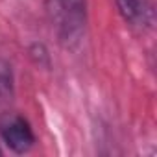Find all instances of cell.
Here are the masks:
<instances>
[{"instance_id": "3", "label": "cell", "mask_w": 157, "mask_h": 157, "mask_svg": "<svg viewBox=\"0 0 157 157\" xmlns=\"http://www.w3.org/2000/svg\"><path fill=\"white\" fill-rule=\"evenodd\" d=\"M120 17L135 28H151L155 22L153 0H115Z\"/></svg>"}, {"instance_id": "5", "label": "cell", "mask_w": 157, "mask_h": 157, "mask_svg": "<svg viewBox=\"0 0 157 157\" xmlns=\"http://www.w3.org/2000/svg\"><path fill=\"white\" fill-rule=\"evenodd\" d=\"M28 52H30V57L35 65L44 67V68L50 67V54H48V48L43 43H33Z\"/></svg>"}, {"instance_id": "6", "label": "cell", "mask_w": 157, "mask_h": 157, "mask_svg": "<svg viewBox=\"0 0 157 157\" xmlns=\"http://www.w3.org/2000/svg\"><path fill=\"white\" fill-rule=\"evenodd\" d=\"M2 155H4V150H2V148H0V157H2Z\"/></svg>"}, {"instance_id": "2", "label": "cell", "mask_w": 157, "mask_h": 157, "mask_svg": "<svg viewBox=\"0 0 157 157\" xmlns=\"http://www.w3.org/2000/svg\"><path fill=\"white\" fill-rule=\"evenodd\" d=\"M0 139L13 153H19V155L28 153L37 142V137L30 120L11 111L0 115Z\"/></svg>"}, {"instance_id": "4", "label": "cell", "mask_w": 157, "mask_h": 157, "mask_svg": "<svg viewBox=\"0 0 157 157\" xmlns=\"http://www.w3.org/2000/svg\"><path fill=\"white\" fill-rule=\"evenodd\" d=\"M15 96V78L11 65L0 57V115L6 113Z\"/></svg>"}, {"instance_id": "1", "label": "cell", "mask_w": 157, "mask_h": 157, "mask_svg": "<svg viewBox=\"0 0 157 157\" xmlns=\"http://www.w3.org/2000/svg\"><path fill=\"white\" fill-rule=\"evenodd\" d=\"M44 13L59 43L70 46L82 39L87 24V0H44Z\"/></svg>"}]
</instances>
